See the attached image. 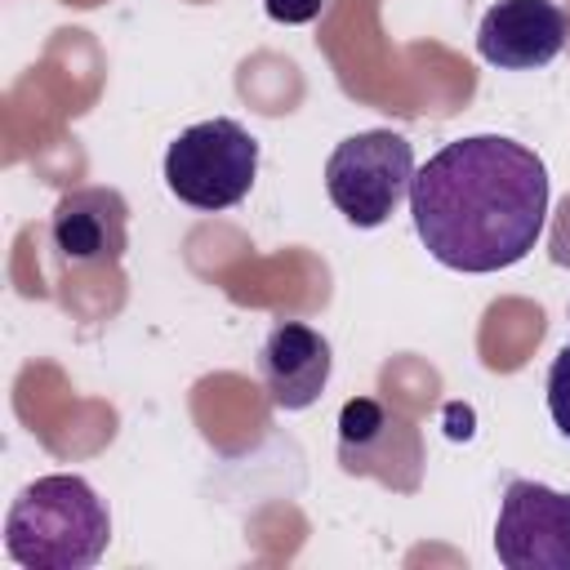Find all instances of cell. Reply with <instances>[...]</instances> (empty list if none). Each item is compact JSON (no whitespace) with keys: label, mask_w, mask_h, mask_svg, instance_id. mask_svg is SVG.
<instances>
[{"label":"cell","mask_w":570,"mask_h":570,"mask_svg":"<svg viewBox=\"0 0 570 570\" xmlns=\"http://www.w3.org/2000/svg\"><path fill=\"white\" fill-rule=\"evenodd\" d=\"M410 214L423 249L441 267L468 276L503 272L521 263L543 232L548 169L503 134L454 138L414 169Z\"/></svg>","instance_id":"6da1fadb"},{"label":"cell","mask_w":570,"mask_h":570,"mask_svg":"<svg viewBox=\"0 0 570 570\" xmlns=\"http://www.w3.org/2000/svg\"><path fill=\"white\" fill-rule=\"evenodd\" d=\"M111 543V512L76 472L22 485L4 517V552L27 570H89Z\"/></svg>","instance_id":"7a4b0ae2"},{"label":"cell","mask_w":570,"mask_h":570,"mask_svg":"<svg viewBox=\"0 0 570 570\" xmlns=\"http://www.w3.org/2000/svg\"><path fill=\"white\" fill-rule=\"evenodd\" d=\"M254 174H258V142L232 116H214L183 129L165 151V187L191 209L240 205L254 187Z\"/></svg>","instance_id":"3957f363"},{"label":"cell","mask_w":570,"mask_h":570,"mask_svg":"<svg viewBox=\"0 0 570 570\" xmlns=\"http://www.w3.org/2000/svg\"><path fill=\"white\" fill-rule=\"evenodd\" d=\"M414 183V147L392 129L343 138L325 160V191L352 227H383Z\"/></svg>","instance_id":"277c9868"},{"label":"cell","mask_w":570,"mask_h":570,"mask_svg":"<svg viewBox=\"0 0 570 570\" xmlns=\"http://www.w3.org/2000/svg\"><path fill=\"white\" fill-rule=\"evenodd\" d=\"M338 463L352 476H374L401 494H414L423 481L419 428L374 396H352L338 410Z\"/></svg>","instance_id":"5b68a950"},{"label":"cell","mask_w":570,"mask_h":570,"mask_svg":"<svg viewBox=\"0 0 570 570\" xmlns=\"http://www.w3.org/2000/svg\"><path fill=\"white\" fill-rule=\"evenodd\" d=\"M494 552L508 570H570V494L512 476L499 499Z\"/></svg>","instance_id":"8992f818"},{"label":"cell","mask_w":570,"mask_h":570,"mask_svg":"<svg viewBox=\"0 0 570 570\" xmlns=\"http://www.w3.org/2000/svg\"><path fill=\"white\" fill-rule=\"evenodd\" d=\"M570 36V18L557 0H499L481 13L476 53L503 71L548 67Z\"/></svg>","instance_id":"52a82bcc"},{"label":"cell","mask_w":570,"mask_h":570,"mask_svg":"<svg viewBox=\"0 0 570 570\" xmlns=\"http://www.w3.org/2000/svg\"><path fill=\"white\" fill-rule=\"evenodd\" d=\"M49 240L67 263H120L129 245V205L116 187H76L53 205Z\"/></svg>","instance_id":"ba28073f"},{"label":"cell","mask_w":570,"mask_h":570,"mask_svg":"<svg viewBox=\"0 0 570 570\" xmlns=\"http://www.w3.org/2000/svg\"><path fill=\"white\" fill-rule=\"evenodd\" d=\"M330 338L303 321H281L267 330L263 347H258V370H263V387L272 396L276 410H307L325 383H330Z\"/></svg>","instance_id":"9c48e42d"},{"label":"cell","mask_w":570,"mask_h":570,"mask_svg":"<svg viewBox=\"0 0 570 570\" xmlns=\"http://www.w3.org/2000/svg\"><path fill=\"white\" fill-rule=\"evenodd\" d=\"M548 414H552L557 432L570 436V343L557 352V361L548 370Z\"/></svg>","instance_id":"30bf717a"},{"label":"cell","mask_w":570,"mask_h":570,"mask_svg":"<svg viewBox=\"0 0 570 570\" xmlns=\"http://www.w3.org/2000/svg\"><path fill=\"white\" fill-rule=\"evenodd\" d=\"M267 18L272 22H285V27H303L321 13V0H263Z\"/></svg>","instance_id":"8fae6325"}]
</instances>
